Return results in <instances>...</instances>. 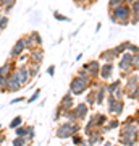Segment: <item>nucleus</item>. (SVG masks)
<instances>
[{
  "label": "nucleus",
  "instance_id": "f257e3e1",
  "mask_svg": "<svg viewBox=\"0 0 139 146\" xmlns=\"http://www.w3.org/2000/svg\"><path fill=\"white\" fill-rule=\"evenodd\" d=\"M108 15H110V21L112 23H117V25H121V26H126L129 25V18H131V10L126 3L123 5H118L108 10Z\"/></svg>",
  "mask_w": 139,
  "mask_h": 146
},
{
  "label": "nucleus",
  "instance_id": "f03ea898",
  "mask_svg": "<svg viewBox=\"0 0 139 146\" xmlns=\"http://www.w3.org/2000/svg\"><path fill=\"white\" fill-rule=\"evenodd\" d=\"M74 133H81V123L79 122H62L55 130V136L60 140H68Z\"/></svg>",
  "mask_w": 139,
  "mask_h": 146
},
{
  "label": "nucleus",
  "instance_id": "7ed1b4c3",
  "mask_svg": "<svg viewBox=\"0 0 139 146\" xmlns=\"http://www.w3.org/2000/svg\"><path fill=\"white\" fill-rule=\"evenodd\" d=\"M91 84H92V81L84 80V78H81V76L76 75V76H73L71 81H70V93H71L73 96H81V94H84L89 88H91Z\"/></svg>",
  "mask_w": 139,
  "mask_h": 146
},
{
  "label": "nucleus",
  "instance_id": "20e7f679",
  "mask_svg": "<svg viewBox=\"0 0 139 146\" xmlns=\"http://www.w3.org/2000/svg\"><path fill=\"white\" fill-rule=\"evenodd\" d=\"M131 57H133V54L129 52H123L120 54L118 57V70H120V76L121 78H126L129 73H133V65H131Z\"/></svg>",
  "mask_w": 139,
  "mask_h": 146
},
{
  "label": "nucleus",
  "instance_id": "39448f33",
  "mask_svg": "<svg viewBox=\"0 0 139 146\" xmlns=\"http://www.w3.org/2000/svg\"><path fill=\"white\" fill-rule=\"evenodd\" d=\"M105 101H107V112L112 117H120V115L123 114V110H125L123 99H115L112 96H107Z\"/></svg>",
  "mask_w": 139,
  "mask_h": 146
},
{
  "label": "nucleus",
  "instance_id": "423d86ee",
  "mask_svg": "<svg viewBox=\"0 0 139 146\" xmlns=\"http://www.w3.org/2000/svg\"><path fill=\"white\" fill-rule=\"evenodd\" d=\"M113 73H115L113 62H103V65H100V70H99V76L97 78H100V81H103V83H107V81H112Z\"/></svg>",
  "mask_w": 139,
  "mask_h": 146
},
{
  "label": "nucleus",
  "instance_id": "0eeeda50",
  "mask_svg": "<svg viewBox=\"0 0 139 146\" xmlns=\"http://www.w3.org/2000/svg\"><path fill=\"white\" fill-rule=\"evenodd\" d=\"M139 88V75L138 72H133L129 73L128 76H126V81L123 83V91H125V96L128 93H131V91H134V89Z\"/></svg>",
  "mask_w": 139,
  "mask_h": 146
},
{
  "label": "nucleus",
  "instance_id": "6e6552de",
  "mask_svg": "<svg viewBox=\"0 0 139 146\" xmlns=\"http://www.w3.org/2000/svg\"><path fill=\"white\" fill-rule=\"evenodd\" d=\"M139 127L138 123H129V125H120L118 138H138Z\"/></svg>",
  "mask_w": 139,
  "mask_h": 146
},
{
  "label": "nucleus",
  "instance_id": "1a4fd4ad",
  "mask_svg": "<svg viewBox=\"0 0 139 146\" xmlns=\"http://www.w3.org/2000/svg\"><path fill=\"white\" fill-rule=\"evenodd\" d=\"M15 76L18 78V81L21 83V86H26L31 81V76H29V72H28V67L26 65H16V68L13 70Z\"/></svg>",
  "mask_w": 139,
  "mask_h": 146
},
{
  "label": "nucleus",
  "instance_id": "9d476101",
  "mask_svg": "<svg viewBox=\"0 0 139 146\" xmlns=\"http://www.w3.org/2000/svg\"><path fill=\"white\" fill-rule=\"evenodd\" d=\"M120 54L118 50L112 47V49H107V50H102V52L99 54V62H115V60H118Z\"/></svg>",
  "mask_w": 139,
  "mask_h": 146
},
{
  "label": "nucleus",
  "instance_id": "9b49d317",
  "mask_svg": "<svg viewBox=\"0 0 139 146\" xmlns=\"http://www.w3.org/2000/svg\"><path fill=\"white\" fill-rule=\"evenodd\" d=\"M103 133H105V131H103L102 128H96L91 135L86 136L88 145L89 146H97V145H100V143H103Z\"/></svg>",
  "mask_w": 139,
  "mask_h": 146
},
{
  "label": "nucleus",
  "instance_id": "f8f14e48",
  "mask_svg": "<svg viewBox=\"0 0 139 146\" xmlns=\"http://www.w3.org/2000/svg\"><path fill=\"white\" fill-rule=\"evenodd\" d=\"M73 110L78 117V122H82V120L88 119V114H89V106L86 102H79V104H74L73 106Z\"/></svg>",
  "mask_w": 139,
  "mask_h": 146
},
{
  "label": "nucleus",
  "instance_id": "ddd939ff",
  "mask_svg": "<svg viewBox=\"0 0 139 146\" xmlns=\"http://www.w3.org/2000/svg\"><path fill=\"white\" fill-rule=\"evenodd\" d=\"M21 88H23V86H21V83L18 81V78L15 76V73H11L10 76L7 78V93H10V94L18 93Z\"/></svg>",
  "mask_w": 139,
  "mask_h": 146
},
{
  "label": "nucleus",
  "instance_id": "4468645a",
  "mask_svg": "<svg viewBox=\"0 0 139 146\" xmlns=\"http://www.w3.org/2000/svg\"><path fill=\"white\" fill-rule=\"evenodd\" d=\"M99 70H100V62L99 60H89V62H86V72L89 73V76L92 80H97L99 76Z\"/></svg>",
  "mask_w": 139,
  "mask_h": 146
},
{
  "label": "nucleus",
  "instance_id": "2eb2a0df",
  "mask_svg": "<svg viewBox=\"0 0 139 146\" xmlns=\"http://www.w3.org/2000/svg\"><path fill=\"white\" fill-rule=\"evenodd\" d=\"M23 52H26V49H24V41H23V37H20V39H18V41L13 44V47H11V50H10V58L16 60V57H18V55H21Z\"/></svg>",
  "mask_w": 139,
  "mask_h": 146
},
{
  "label": "nucleus",
  "instance_id": "dca6fc26",
  "mask_svg": "<svg viewBox=\"0 0 139 146\" xmlns=\"http://www.w3.org/2000/svg\"><path fill=\"white\" fill-rule=\"evenodd\" d=\"M73 106H74V96L68 91V93L62 98V101L58 102V107L62 110H68V109H73Z\"/></svg>",
  "mask_w": 139,
  "mask_h": 146
},
{
  "label": "nucleus",
  "instance_id": "f3484780",
  "mask_svg": "<svg viewBox=\"0 0 139 146\" xmlns=\"http://www.w3.org/2000/svg\"><path fill=\"white\" fill-rule=\"evenodd\" d=\"M15 68H16V60H13V58L7 60V62L0 67V76H10Z\"/></svg>",
  "mask_w": 139,
  "mask_h": 146
},
{
  "label": "nucleus",
  "instance_id": "a211bd4d",
  "mask_svg": "<svg viewBox=\"0 0 139 146\" xmlns=\"http://www.w3.org/2000/svg\"><path fill=\"white\" fill-rule=\"evenodd\" d=\"M29 62H34V63H42L44 60V50H42V47H34L29 50Z\"/></svg>",
  "mask_w": 139,
  "mask_h": 146
},
{
  "label": "nucleus",
  "instance_id": "6ab92c4d",
  "mask_svg": "<svg viewBox=\"0 0 139 146\" xmlns=\"http://www.w3.org/2000/svg\"><path fill=\"white\" fill-rule=\"evenodd\" d=\"M91 119H92V122H94V125H96V128H102V127L107 123L108 117H107L105 114H102V112H96V114H94Z\"/></svg>",
  "mask_w": 139,
  "mask_h": 146
},
{
  "label": "nucleus",
  "instance_id": "aec40b11",
  "mask_svg": "<svg viewBox=\"0 0 139 146\" xmlns=\"http://www.w3.org/2000/svg\"><path fill=\"white\" fill-rule=\"evenodd\" d=\"M120 122L121 120L118 119V117H112V119L107 120V123L102 127L103 131H112V130H117V128H120Z\"/></svg>",
  "mask_w": 139,
  "mask_h": 146
},
{
  "label": "nucleus",
  "instance_id": "412c9836",
  "mask_svg": "<svg viewBox=\"0 0 139 146\" xmlns=\"http://www.w3.org/2000/svg\"><path fill=\"white\" fill-rule=\"evenodd\" d=\"M15 5H16V0H0V8L3 11V15H8Z\"/></svg>",
  "mask_w": 139,
  "mask_h": 146
},
{
  "label": "nucleus",
  "instance_id": "4be33fe9",
  "mask_svg": "<svg viewBox=\"0 0 139 146\" xmlns=\"http://www.w3.org/2000/svg\"><path fill=\"white\" fill-rule=\"evenodd\" d=\"M26 67H28V72H29V76L32 78H36L39 72H41V63H34V62H28L26 63Z\"/></svg>",
  "mask_w": 139,
  "mask_h": 146
},
{
  "label": "nucleus",
  "instance_id": "5701e85b",
  "mask_svg": "<svg viewBox=\"0 0 139 146\" xmlns=\"http://www.w3.org/2000/svg\"><path fill=\"white\" fill-rule=\"evenodd\" d=\"M121 84H123V81H121V80H113V81H107V83H105V93H107L108 96H110V94L113 93V91H115L117 88H120Z\"/></svg>",
  "mask_w": 139,
  "mask_h": 146
},
{
  "label": "nucleus",
  "instance_id": "b1692460",
  "mask_svg": "<svg viewBox=\"0 0 139 146\" xmlns=\"http://www.w3.org/2000/svg\"><path fill=\"white\" fill-rule=\"evenodd\" d=\"M84 102H86L89 107L96 106V89L94 88H89V93L86 94V101H84Z\"/></svg>",
  "mask_w": 139,
  "mask_h": 146
},
{
  "label": "nucleus",
  "instance_id": "393cba45",
  "mask_svg": "<svg viewBox=\"0 0 139 146\" xmlns=\"http://www.w3.org/2000/svg\"><path fill=\"white\" fill-rule=\"evenodd\" d=\"M62 119H65L67 122H78V117H76V114H74V110H73V109L63 110Z\"/></svg>",
  "mask_w": 139,
  "mask_h": 146
},
{
  "label": "nucleus",
  "instance_id": "a878e982",
  "mask_svg": "<svg viewBox=\"0 0 139 146\" xmlns=\"http://www.w3.org/2000/svg\"><path fill=\"white\" fill-rule=\"evenodd\" d=\"M96 130V125H94V122H92V119H89L88 122H86V125H84V128H82V133H84V138L88 135H91L92 131Z\"/></svg>",
  "mask_w": 139,
  "mask_h": 146
},
{
  "label": "nucleus",
  "instance_id": "bb28decb",
  "mask_svg": "<svg viewBox=\"0 0 139 146\" xmlns=\"http://www.w3.org/2000/svg\"><path fill=\"white\" fill-rule=\"evenodd\" d=\"M21 37H23V41H24V49L26 50H31V49L36 47V44H34V41L31 39L29 34H24V36H21Z\"/></svg>",
  "mask_w": 139,
  "mask_h": 146
},
{
  "label": "nucleus",
  "instance_id": "cd10ccee",
  "mask_svg": "<svg viewBox=\"0 0 139 146\" xmlns=\"http://www.w3.org/2000/svg\"><path fill=\"white\" fill-rule=\"evenodd\" d=\"M36 136V127L34 125H26V140L32 141Z\"/></svg>",
  "mask_w": 139,
  "mask_h": 146
},
{
  "label": "nucleus",
  "instance_id": "c85d7f7f",
  "mask_svg": "<svg viewBox=\"0 0 139 146\" xmlns=\"http://www.w3.org/2000/svg\"><path fill=\"white\" fill-rule=\"evenodd\" d=\"M29 36H31V39L34 41L36 47H42V36L39 34V31H31L29 33Z\"/></svg>",
  "mask_w": 139,
  "mask_h": 146
},
{
  "label": "nucleus",
  "instance_id": "c756f323",
  "mask_svg": "<svg viewBox=\"0 0 139 146\" xmlns=\"http://www.w3.org/2000/svg\"><path fill=\"white\" fill-rule=\"evenodd\" d=\"M28 143H29V141L26 140L24 136H15L13 141H11V145L13 146H28Z\"/></svg>",
  "mask_w": 139,
  "mask_h": 146
},
{
  "label": "nucleus",
  "instance_id": "7c9ffc66",
  "mask_svg": "<svg viewBox=\"0 0 139 146\" xmlns=\"http://www.w3.org/2000/svg\"><path fill=\"white\" fill-rule=\"evenodd\" d=\"M21 123H23V117H21V115H16V117L11 119V122H10V125H8V127L13 130V128H16V127H20Z\"/></svg>",
  "mask_w": 139,
  "mask_h": 146
},
{
  "label": "nucleus",
  "instance_id": "2f4dec72",
  "mask_svg": "<svg viewBox=\"0 0 139 146\" xmlns=\"http://www.w3.org/2000/svg\"><path fill=\"white\" fill-rule=\"evenodd\" d=\"M110 96H112V98H115V99H123L125 98V91H123V84H121V86H120V88H117L113 91V93L110 94Z\"/></svg>",
  "mask_w": 139,
  "mask_h": 146
},
{
  "label": "nucleus",
  "instance_id": "473e14b6",
  "mask_svg": "<svg viewBox=\"0 0 139 146\" xmlns=\"http://www.w3.org/2000/svg\"><path fill=\"white\" fill-rule=\"evenodd\" d=\"M8 23H10V18H8V15H2V18H0V33L5 31L7 26H8Z\"/></svg>",
  "mask_w": 139,
  "mask_h": 146
},
{
  "label": "nucleus",
  "instance_id": "72a5a7b5",
  "mask_svg": "<svg viewBox=\"0 0 139 146\" xmlns=\"http://www.w3.org/2000/svg\"><path fill=\"white\" fill-rule=\"evenodd\" d=\"M53 18L57 21H65V23H70V21H71V18H68L67 15H63L60 11H53Z\"/></svg>",
  "mask_w": 139,
  "mask_h": 146
},
{
  "label": "nucleus",
  "instance_id": "f704fd0d",
  "mask_svg": "<svg viewBox=\"0 0 139 146\" xmlns=\"http://www.w3.org/2000/svg\"><path fill=\"white\" fill-rule=\"evenodd\" d=\"M129 42H131V41H123V42H120L118 46H115V49L118 50V54H123V52H126V49H128Z\"/></svg>",
  "mask_w": 139,
  "mask_h": 146
},
{
  "label": "nucleus",
  "instance_id": "c9c22d12",
  "mask_svg": "<svg viewBox=\"0 0 139 146\" xmlns=\"http://www.w3.org/2000/svg\"><path fill=\"white\" fill-rule=\"evenodd\" d=\"M13 130H15V136H24L26 138V125L21 123L20 127H16V128H13Z\"/></svg>",
  "mask_w": 139,
  "mask_h": 146
},
{
  "label": "nucleus",
  "instance_id": "e433bc0d",
  "mask_svg": "<svg viewBox=\"0 0 139 146\" xmlns=\"http://www.w3.org/2000/svg\"><path fill=\"white\" fill-rule=\"evenodd\" d=\"M131 65H133L134 72L139 70V54H133V57H131Z\"/></svg>",
  "mask_w": 139,
  "mask_h": 146
},
{
  "label": "nucleus",
  "instance_id": "4c0bfd02",
  "mask_svg": "<svg viewBox=\"0 0 139 146\" xmlns=\"http://www.w3.org/2000/svg\"><path fill=\"white\" fill-rule=\"evenodd\" d=\"M84 140V136L79 135V133H74V135H71V141H73V146H78L81 141Z\"/></svg>",
  "mask_w": 139,
  "mask_h": 146
},
{
  "label": "nucleus",
  "instance_id": "58836bf2",
  "mask_svg": "<svg viewBox=\"0 0 139 146\" xmlns=\"http://www.w3.org/2000/svg\"><path fill=\"white\" fill-rule=\"evenodd\" d=\"M125 98H128V99H131V101H134V102H136V101H138V98H139V88L134 89V91H131V93H128Z\"/></svg>",
  "mask_w": 139,
  "mask_h": 146
},
{
  "label": "nucleus",
  "instance_id": "ea45409f",
  "mask_svg": "<svg viewBox=\"0 0 139 146\" xmlns=\"http://www.w3.org/2000/svg\"><path fill=\"white\" fill-rule=\"evenodd\" d=\"M125 0H108V10H112V8H115V7L118 5H123Z\"/></svg>",
  "mask_w": 139,
  "mask_h": 146
},
{
  "label": "nucleus",
  "instance_id": "a19ab883",
  "mask_svg": "<svg viewBox=\"0 0 139 146\" xmlns=\"http://www.w3.org/2000/svg\"><path fill=\"white\" fill-rule=\"evenodd\" d=\"M39 96H41V89L37 88L36 91H34V93H32V96H31V98H29V99H28V102H29V104H32V102H36V101L39 99Z\"/></svg>",
  "mask_w": 139,
  "mask_h": 146
},
{
  "label": "nucleus",
  "instance_id": "79ce46f5",
  "mask_svg": "<svg viewBox=\"0 0 139 146\" xmlns=\"http://www.w3.org/2000/svg\"><path fill=\"white\" fill-rule=\"evenodd\" d=\"M7 78L8 76H0V93H7Z\"/></svg>",
  "mask_w": 139,
  "mask_h": 146
},
{
  "label": "nucleus",
  "instance_id": "37998d69",
  "mask_svg": "<svg viewBox=\"0 0 139 146\" xmlns=\"http://www.w3.org/2000/svg\"><path fill=\"white\" fill-rule=\"evenodd\" d=\"M138 44H134V42H129V46H128V49H126V52H129V54H138Z\"/></svg>",
  "mask_w": 139,
  "mask_h": 146
},
{
  "label": "nucleus",
  "instance_id": "c03bdc74",
  "mask_svg": "<svg viewBox=\"0 0 139 146\" xmlns=\"http://www.w3.org/2000/svg\"><path fill=\"white\" fill-rule=\"evenodd\" d=\"M62 114H63V110L57 106V109H55V114H53V122H60V119H62Z\"/></svg>",
  "mask_w": 139,
  "mask_h": 146
},
{
  "label": "nucleus",
  "instance_id": "a18cd8bd",
  "mask_svg": "<svg viewBox=\"0 0 139 146\" xmlns=\"http://www.w3.org/2000/svg\"><path fill=\"white\" fill-rule=\"evenodd\" d=\"M26 98H23V96H20V98H15V99H11L10 101V104L11 106H15V104H20V102H24Z\"/></svg>",
  "mask_w": 139,
  "mask_h": 146
},
{
  "label": "nucleus",
  "instance_id": "49530a36",
  "mask_svg": "<svg viewBox=\"0 0 139 146\" xmlns=\"http://www.w3.org/2000/svg\"><path fill=\"white\" fill-rule=\"evenodd\" d=\"M47 73H49V76H53V75H55V67L50 65V67L47 68Z\"/></svg>",
  "mask_w": 139,
  "mask_h": 146
},
{
  "label": "nucleus",
  "instance_id": "de8ad7c7",
  "mask_svg": "<svg viewBox=\"0 0 139 146\" xmlns=\"http://www.w3.org/2000/svg\"><path fill=\"white\" fill-rule=\"evenodd\" d=\"M5 140H7L5 131H2V130H0V145H3V143H5Z\"/></svg>",
  "mask_w": 139,
  "mask_h": 146
},
{
  "label": "nucleus",
  "instance_id": "09e8293b",
  "mask_svg": "<svg viewBox=\"0 0 139 146\" xmlns=\"http://www.w3.org/2000/svg\"><path fill=\"white\" fill-rule=\"evenodd\" d=\"M73 2H74V3H76L78 7H82V5H84V2H86V0H73Z\"/></svg>",
  "mask_w": 139,
  "mask_h": 146
},
{
  "label": "nucleus",
  "instance_id": "8fccbe9b",
  "mask_svg": "<svg viewBox=\"0 0 139 146\" xmlns=\"http://www.w3.org/2000/svg\"><path fill=\"white\" fill-rule=\"evenodd\" d=\"M78 146H89V145H88V141H86V138H84V140H82V141H81V143H79Z\"/></svg>",
  "mask_w": 139,
  "mask_h": 146
},
{
  "label": "nucleus",
  "instance_id": "3c124183",
  "mask_svg": "<svg viewBox=\"0 0 139 146\" xmlns=\"http://www.w3.org/2000/svg\"><path fill=\"white\" fill-rule=\"evenodd\" d=\"M100 29H102V25H100V23H97V26H96V33H99Z\"/></svg>",
  "mask_w": 139,
  "mask_h": 146
},
{
  "label": "nucleus",
  "instance_id": "603ef678",
  "mask_svg": "<svg viewBox=\"0 0 139 146\" xmlns=\"http://www.w3.org/2000/svg\"><path fill=\"white\" fill-rule=\"evenodd\" d=\"M81 58H82V54H78V55H76V62H79Z\"/></svg>",
  "mask_w": 139,
  "mask_h": 146
},
{
  "label": "nucleus",
  "instance_id": "864d4df0",
  "mask_svg": "<svg viewBox=\"0 0 139 146\" xmlns=\"http://www.w3.org/2000/svg\"><path fill=\"white\" fill-rule=\"evenodd\" d=\"M102 146H112V143H110V141H107V143H103Z\"/></svg>",
  "mask_w": 139,
  "mask_h": 146
},
{
  "label": "nucleus",
  "instance_id": "5fc2aeb1",
  "mask_svg": "<svg viewBox=\"0 0 139 146\" xmlns=\"http://www.w3.org/2000/svg\"><path fill=\"white\" fill-rule=\"evenodd\" d=\"M2 15H3V11H2V8H0V18H2Z\"/></svg>",
  "mask_w": 139,
  "mask_h": 146
},
{
  "label": "nucleus",
  "instance_id": "6e6d98bb",
  "mask_svg": "<svg viewBox=\"0 0 139 146\" xmlns=\"http://www.w3.org/2000/svg\"><path fill=\"white\" fill-rule=\"evenodd\" d=\"M112 146H121V145H112Z\"/></svg>",
  "mask_w": 139,
  "mask_h": 146
},
{
  "label": "nucleus",
  "instance_id": "4d7b16f0",
  "mask_svg": "<svg viewBox=\"0 0 139 146\" xmlns=\"http://www.w3.org/2000/svg\"><path fill=\"white\" fill-rule=\"evenodd\" d=\"M0 130H2V125H0Z\"/></svg>",
  "mask_w": 139,
  "mask_h": 146
},
{
  "label": "nucleus",
  "instance_id": "13d9d810",
  "mask_svg": "<svg viewBox=\"0 0 139 146\" xmlns=\"http://www.w3.org/2000/svg\"><path fill=\"white\" fill-rule=\"evenodd\" d=\"M0 146H3V145H0Z\"/></svg>",
  "mask_w": 139,
  "mask_h": 146
},
{
  "label": "nucleus",
  "instance_id": "bf43d9fd",
  "mask_svg": "<svg viewBox=\"0 0 139 146\" xmlns=\"http://www.w3.org/2000/svg\"><path fill=\"white\" fill-rule=\"evenodd\" d=\"M0 34H2V33H0Z\"/></svg>",
  "mask_w": 139,
  "mask_h": 146
}]
</instances>
